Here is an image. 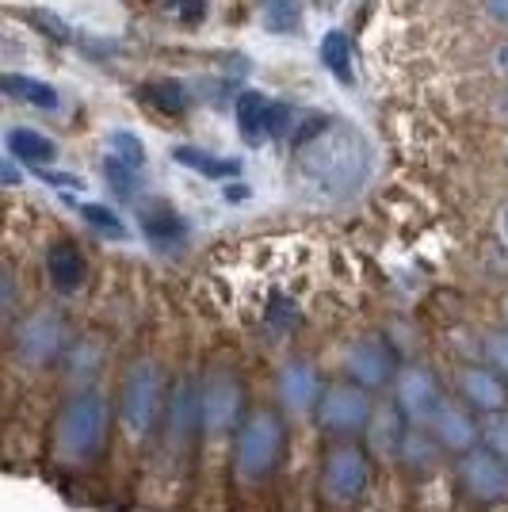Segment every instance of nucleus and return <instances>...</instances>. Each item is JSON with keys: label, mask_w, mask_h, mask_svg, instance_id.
Returning a JSON list of instances; mask_svg holds the SVG:
<instances>
[{"label": "nucleus", "mask_w": 508, "mask_h": 512, "mask_svg": "<svg viewBox=\"0 0 508 512\" xmlns=\"http://www.w3.org/2000/svg\"><path fill=\"white\" fill-rule=\"evenodd\" d=\"M27 23H35V27H43L46 39H54V43H73V27L65 20H58L54 12H43V8H35V12H27Z\"/></svg>", "instance_id": "33"}, {"label": "nucleus", "mask_w": 508, "mask_h": 512, "mask_svg": "<svg viewBox=\"0 0 508 512\" xmlns=\"http://www.w3.org/2000/svg\"><path fill=\"white\" fill-rule=\"evenodd\" d=\"M482 444L489 451H497L501 459H508V409L482 417Z\"/></svg>", "instance_id": "29"}, {"label": "nucleus", "mask_w": 508, "mask_h": 512, "mask_svg": "<svg viewBox=\"0 0 508 512\" xmlns=\"http://www.w3.org/2000/svg\"><path fill=\"white\" fill-rule=\"evenodd\" d=\"M43 176L50 188H65V192H81L85 184H81V176H69V172H50V169H35Z\"/></svg>", "instance_id": "34"}, {"label": "nucleus", "mask_w": 508, "mask_h": 512, "mask_svg": "<svg viewBox=\"0 0 508 512\" xmlns=\"http://www.w3.org/2000/svg\"><path fill=\"white\" fill-rule=\"evenodd\" d=\"M493 115H497V119H501V123L508 127V85L501 88L497 96H493Z\"/></svg>", "instance_id": "37"}, {"label": "nucleus", "mask_w": 508, "mask_h": 512, "mask_svg": "<svg viewBox=\"0 0 508 512\" xmlns=\"http://www.w3.org/2000/svg\"><path fill=\"white\" fill-rule=\"evenodd\" d=\"M226 199H230V203H241V199H249V188H230Z\"/></svg>", "instance_id": "40"}, {"label": "nucleus", "mask_w": 508, "mask_h": 512, "mask_svg": "<svg viewBox=\"0 0 508 512\" xmlns=\"http://www.w3.org/2000/svg\"><path fill=\"white\" fill-rule=\"evenodd\" d=\"M264 27L272 35H295L302 27V4L298 0H264Z\"/></svg>", "instance_id": "25"}, {"label": "nucleus", "mask_w": 508, "mask_h": 512, "mask_svg": "<svg viewBox=\"0 0 508 512\" xmlns=\"http://www.w3.org/2000/svg\"><path fill=\"white\" fill-rule=\"evenodd\" d=\"M107 428H111V406L96 386H81L62 402L58 425H54V451L69 467L96 463L107 448Z\"/></svg>", "instance_id": "2"}, {"label": "nucleus", "mask_w": 508, "mask_h": 512, "mask_svg": "<svg viewBox=\"0 0 508 512\" xmlns=\"http://www.w3.org/2000/svg\"><path fill=\"white\" fill-rule=\"evenodd\" d=\"M432 436L444 444V451H455V455H466L482 444V421L474 417V409L466 402H440V409L432 413Z\"/></svg>", "instance_id": "15"}, {"label": "nucleus", "mask_w": 508, "mask_h": 512, "mask_svg": "<svg viewBox=\"0 0 508 512\" xmlns=\"http://www.w3.org/2000/svg\"><path fill=\"white\" fill-rule=\"evenodd\" d=\"M455 386L463 394V402L470 409H478L482 417L486 413H501L508 409V379L493 367V363H463L455 371Z\"/></svg>", "instance_id": "14"}, {"label": "nucleus", "mask_w": 508, "mask_h": 512, "mask_svg": "<svg viewBox=\"0 0 508 512\" xmlns=\"http://www.w3.org/2000/svg\"><path fill=\"white\" fill-rule=\"evenodd\" d=\"M394 402L409 417V425H428L432 413L444 402V390H440L436 375L428 367L409 363V367L398 371V379H394Z\"/></svg>", "instance_id": "11"}, {"label": "nucleus", "mask_w": 508, "mask_h": 512, "mask_svg": "<svg viewBox=\"0 0 508 512\" xmlns=\"http://www.w3.org/2000/svg\"><path fill=\"white\" fill-rule=\"evenodd\" d=\"M440 451L444 444L432 436V428L428 425H409L402 440V455H398V463L409 470H417V474H432L436 463H440Z\"/></svg>", "instance_id": "20"}, {"label": "nucleus", "mask_w": 508, "mask_h": 512, "mask_svg": "<svg viewBox=\"0 0 508 512\" xmlns=\"http://www.w3.org/2000/svg\"><path fill=\"white\" fill-rule=\"evenodd\" d=\"M321 394H325V379H321V371L314 363L287 360L276 371V398L287 413H298V417L314 413L321 402Z\"/></svg>", "instance_id": "13"}, {"label": "nucleus", "mask_w": 508, "mask_h": 512, "mask_svg": "<svg viewBox=\"0 0 508 512\" xmlns=\"http://www.w3.org/2000/svg\"><path fill=\"white\" fill-rule=\"evenodd\" d=\"M4 146H8V153H12L20 165H27L31 172L46 169V165L58 157L54 138H46L43 130H31V127H12L4 134Z\"/></svg>", "instance_id": "19"}, {"label": "nucleus", "mask_w": 508, "mask_h": 512, "mask_svg": "<svg viewBox=\"0 0 508 512\" xmlns=\"http://www.w3.org/2000/svg\"><path fill=\"white\" fill-rule=\"evenodd\" d=\"M371 394L375 390H367L363 383H329L325 386V394H321L318 409H314V417H318V425L329 432V436H356L367 428L371 421V413H375V402H371Z\"/></svg>", "instance_id": "7"}, {"label": "nucleus", "mask_w": 508, "mask_h": 512, "mask_svg": "<svg viewBox=\"0 0 508 512\" xmlns=\"http://www.w3.org/2000/svg\"><path fill=\"white\" fill-rule=\"evenodd\" d=\"M348 379H356L363 383L367 390H382V386H390L398 379V356H394V348L382 341V337H360V341L348 348Z\"/></svg>", "instance_id": "12"}, {"label": "nucleus", "mask_w": 508, "mask_h": 512, "mask_svg": "<svg viewBox=\"0 0 508 512\" xmlns=\"http://www.w3.org/2000/svg\"><path fill=\"white\" fill-rule=\"evenodd\" d=\"M371 486V455L360 444H333L321 459V493L333 505L360 501Z\"/></svg>", "instance_id": "6"}, {"label": "nucleus", "mask_w": 508, "mask_h": 512, "mask_svg": "<svg viewBox=\"0 0 508 512\" xmlns=\"http://www.w3.org/2000/svg\"><path fill=\"white\" fill-rule=\"evenodd\" d=\"M245 421V390L241 383L226 375V371H214L203 379V436H230Z\"/></svg>", "instance_id": "8"}, {"label": "nucleus", "mask_w": 508, "mask_h": 512, "mask_svg": "<svg viewBox=\"0 0 508 512\" xmlns=\"http://www.w3.org/2000/svg\"><path fill=\"white\" fill-rule=\"evenodd\" d=\"M283 451V421L276 409H253L241 428L233 432V474L237 482L256 486L264 478H272Z\"/></svg>", "instance_id": "4"}, {"label": "nucleus", "mask_w": 508, "mask_h": 512, "mask_svg": "<svg viewBox=\"0 0 508 512\" xmlns=\"http://www.w3.org/2000/svg\"><path fill=\"white\" fill-rule=\"evenodd\" d=\"M318 54H321V65L337 77L340 85H352V81H356V73H352V43H348V35H344L340 27L325 31Z\"/></svg>", "instance_id": "24"}, {"label": "nucleus", "mask_w": 508, "mask_h": 512, "mask_svg": "<svg viewBox=\"0 0 508 512\" xmlns=\"http://www.w3.org/2000/svg\"><path fill=\"white\" fill-rule=\"evenodd\" d=\"M367 451L379 459H398L402 455V440L409 432V417H405L398 402L394 406H375L371 421H367Z\"/></svg>", "instance_id": "16"}, {"label": "nucleus", "mask_w": 508, "mask_h": 512, "mask_svg": "<svg viewBox=\"0 0 508 512\" xmlns=\"http://www.w3.org/2000/svg\"><path fill=\"white\" fill-rule=\"evenodd\" d=\"M46 276H50V283H54L62 295L81 291L88 276V264H85V256H81V249L69 245V241L50 245V253H46Z\"/></svg>", "instance_id": "18"}, {"label": "nucleus", "mask_w": 508, "mask_h": 512, "mask_svg": "<svg viewBox=\"0 0 508 512\" xmlns=\"http://www.w3.org/2000/svg\"><path fill=\"white\" fill-rule=\"evenodd\" d=\"M482 4H486L489 20H497L501 27H508V0H482Z\"/></svg>", "instance_id": "35"}, {"label": "nucleus", "mask_w": 508, "mask_h": 512, "mask_svg": "<svg viewBox=\"0 0 508 512\" xmlns=\"http://www.w3.org/2000/svg\"><path fill=\"white\" fill-rule=\"evenodd\" d=\"M16 306V287H12V272H4V314H12Z\"/></svg>", "instance_id": "39"}, {"label": "nucleus", "mask_w": 508, "mask_h": 512, "mask_svg": "<svg viewBox=\"0 0 508 512\" xmlns=\"http://www.w3.org/2000/svg\"><path fill=\"white\" fill-rule=\"evenodd\" d=\"M169 409L165 375L153 360H138L127 367V379L119 386V421L130 440H149Z\"/></svg>", "instance_id": "3"}, {"label": "nucleus", "mask_w": 508, "mask_h": 512, "mask_svg": "<svg viewBox=\"0 0 508 512\" xmlns=\"http://www.w3.org/2000/svg\"><path fill=\"white\" fill-rule=\"evenodd\" d=\"M172 161L191 172H199V176H207V180H233L241 172V165L233 157H214V153L199 150V146H176Z\"/></svg>", "instance_id": "23"}, {"label": "nucleus", "mask_w": 508, "mask_h": 512, "mask_svg": "<svg viewBox=\"0 0 508 512\" xmlns=\"http://www.w3.org/2000/svg\"><path fill=\"white\" fill-rule=\"evenodd\" d=\"M493 69L508 81V39L505 43H497V50H493Z\"/></svg>", "instance_id": "36"}, {"label": "nucleus", "mask_w": 508, "mask_h": 512, "mask_svg": "<svg viewBox=\"0 0 508 512\" xmlns=\"http://www.w3.org/2000/svg\"><path fill=\"white\" fill-rule=\"evenodd\" d=\"M104 176H107V184H111V192L119 195V199H134V195L142 192L138 169H134V165H127V161H119L115 153L104 161Z\"/></svg>", "instance_id": "27"}, {"label": "nucleus", "mask_w": 508, "mask_h": 512, "mask_svg": "<svg viewBox=\"0 0 508 512\" xmlns=\"http://www.w3.org/2000/svg\"><path fill=\"white\" fill-rule=\"evenodd\" d=\"M505 321H508V295H505Z\"/></svg>", "instance_id": "42"}, {"label": "nucleus", "mask_w": 508, "mask_h": 512, "mask_svg": "<svg viewBox=\"0 0 508 512\" xmlns=\"http://www.w3.org/2000/svg\"><path fill=\"white\" fill-rule=\"evenodd\" d=\"M272 104H276V100H268V96L256 92V88H241V92L233 96L237 130H241V138H245L249 146H260V142L272 138Z\"/></svg>", "instance_id": "17"}, {"label": "nucleus", "mask_w": 508, "mask_h": 512, "mask_svg": "<svg viewBox=\"0 0 508 512\" xmlns=\"http://www.w3.org/2000/svg\"><path fill=\"white\" fill-rule=\"evenodd\" d=\"M107 146H111V153H115L119 161H127V165H134V169L146 165V146H142L138 134H130V130H111Z\"/></svg>", "instance_id": "30"}, {"label": "nucleus", "mask_w": 508, "mask_h": 512, "mask_svg": "<svg viewBox=\"0 0 508 512\" xmlns=\"http://www.w3.org/2000/svg\"><path fill=\"white\" fill-rule=\"evenodd\" d=\"M12 352L27 367H46L54 360H65L69 352V329L54 310H35L16 321L12 329Z\"/></svg>", "instance_id": "5"}, {"label": "nucleus", "mask_w": 508, "mask_h": 512, "mask_svg": "<svg viewBox=\"0 0 508 512\" xmlns=\"http://www.w3.org/2000/svg\"><path fill=\"white\" fill-rule=\"evenodd\" d=\"M4 96H12V100H20V104H31V107H43V111H54V107L62 104V96H58V88L39 81V77H23V73H4Z\"/></svg>", "instance_id": "22"}, {"label": "nucleus", "mask_w": 508, "mask_h": 512, "mask_svg": "<svg viewBox=\"0 0 508 512\" xmlns=\"http://www.w3.org/2000/svg\"><path fill=\"white\" fill-rule=\"evenodd\" d=\"M455 478L482 505H497V501L508 497V459H501L497 451H489L486 444H478L474 451L459 455Z\"/></svg>", "instance_id": "9"}, {"label": "nucleus", "mask_w": 508, "mask_h": 512, "mask_svg": "<svg viewBox=\"0 0 508 512\" xmlns=\"http://www.w3.org/2000/svg\"><path fill=\"white\" fill-rule=\"evenodd\" d=\"M482 360L493 363V367L508 379V325L505 329H493L486 341H482Z\"/></svg>", "instance_id": "32"}, {"label": "nucleus", "mask_w": 508, "mask_h": 512, "mask_svg": "<svg viewBox=\"0 0 508 512\" xmlns=\"http://www.w3.org/2000/svg\"><path fill=\"white\" fill-rule=\"evenodd\" d=\"M298 176L314 188V192L329 195V199H352L363 192V184L371 180V165L375 153L371 142L356 123L348 119H333L329 127L314 134L306 146L295 150Z\"/></svg>", "instance_id": "1"}, {"label": "nucleus", "mask_w": 508, "mask_h": 512, "mask_svg": "<svg viewBox=\"0 0 508 512\" xmlns=\"http://www.w3.org/2000/svg\"><path fill=\"white\" fill-rule=\"evenodd\" d=\"M142 230H146L149 245L172 249V245H180V241L188 237V222L172 211V207L157 203V207H146V211H142Z\"/></svg>", "instance_id": "21"}, {"label": "nucleus", "mask_w": 508, "mask_h": 512, "mask_svg": "<svg viewBox=\"0 0 508 512\" xmlns=\"http://www.w3.org/2000/svg\"><path fill=\"white\" fill-rule=\"evenodd\" d=\"M16 165H20V161L8 153V157H4V184H8V188H16V184H20V169H16Z\"/></svg>", "instance_id": "38"}, {"label": "nucleus", "mask_w": 508, "mask_h": 512, "mask_svg": "<svg viewBox=\"0 0 508 512\" xmlns=\"http://www.w3.org/2000/svg\"><path fill=\"white\" fill-rule=\"evenodd\" d=\"M501 241L508 245V207L501 211Z\"/></svg>", "instance_id": "41"}, {"label": "nucleus", "mask_w": 508, "mask_h": 512, "mask_svg": "<svg viewBox=\"0 0 508 512\" xmlns=\"http://www.w3.org/2000/svg\"><path fill=\"white\" fill-rule=\"evenodd\" d=\"M81 218H85L92 230H100L104 237H127V226H123V218L111 211V207H104V203H81Z\"/></svg>", "instance_id": "28"}, {"label": "nucleus", "mask_w": 508, "mask_h": 512, "mask_svg": "<svg viewBox=\"0 0 508 512\" xmlns=\"http://www.w3.org/2000/svg\"><path fill=\"white\" fill-rule=\"evenodd\" d=\"M199 432H203V383L180 379L169 390V409H165V421H161L165 448L169 451L188 448Z\"/></svg>", "instance_id": "10"}, {"label": "nucleus", "mask_w": 508, "mask_h": 512, "mask_svg": "<svg viewBox=\"0 0 508 512\" xmlns=\"http://www.w3.org/2000/svg\"><path fill=\"white\" fill-rule=\"evenodd\" d=\"M65 367L73 371V379H92V371L100 367V348H92V344H73L69 352H65Z\"/></svg>", "instance_id": "31"}, {"label": "nucleus", "mask_w": 508, "mask_h": 512, "mask_svg": "<svg viewBox=\"0 0 508 512\" xmlns=\"http://www.w3.org/2000/svg\"><path fill=\"white\" fill-rule=\"evenodd\" d=\"M146 92H149V104L161 107L165 115H180V111H188V104H191L184 81H153Z\"/></svg>", "instance_id": "26"}]
</instances>
